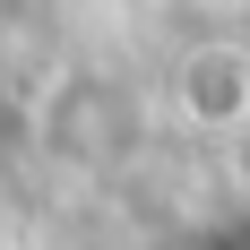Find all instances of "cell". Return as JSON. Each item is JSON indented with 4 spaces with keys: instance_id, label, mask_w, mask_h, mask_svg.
Here are the masks:
<instances>
[{
    "instance_id": "obj_1",
    "label": "cell",
    "mask_w": 250,
    "mask_h": 250,
    "mask_svg": "<svg viewBox=\"0 0 250 250\" xmlns=\"http://www.w3.org/2000/svg\"><path fill=\"white\" fill-rule=\"evenodd\" d=\"M207 250H250V225H242V233H225V242H207Z\"/></svg>"
}]
</instances>
